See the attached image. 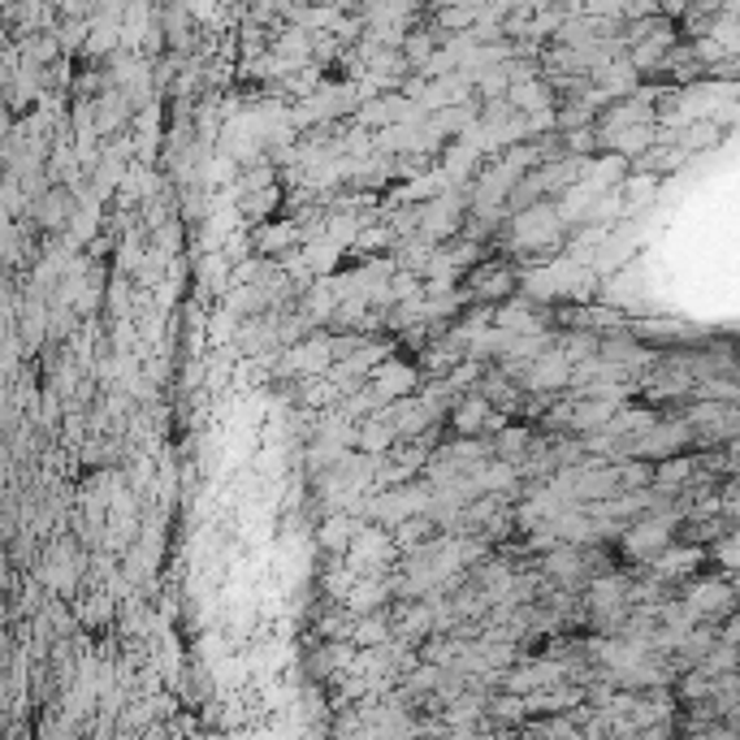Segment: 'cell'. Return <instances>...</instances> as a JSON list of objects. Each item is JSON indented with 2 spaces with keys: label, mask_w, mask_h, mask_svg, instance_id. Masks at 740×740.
Instances as JSON below:
<instances>
[{
  "label": "cell",
  "mask_w": 740,
  "mask_h": 740,
  "mask_svg": "<svg viewBox=\"0 0 740 740\" xmlns=\"http://www.w3.org/2000/svg\"><path fill=\"white\" fill-rule=\"evenodd\" d=\"M701 563H706V545L676 538V542L667 545L654 563H645V572H649V576H658V581H667V585H676V590H685L692 576H697V567H701Z\"/></svg>",
  "instance_id": "2"
},
{
  "label": "cell",
  "mask_w": 740,
  "mask_h": 740,
  "mask_svg": "<svg viewBox=\"0 0 740 740\" xmlns=\"http://www.w3.org/2000/svg\"><path fill=\"white\" fill-rule=\"evenodd\" d=\"M299 243H303L299 221H256V230H251L256 256H286V251H295Z\"/></svg>",
  "instance_id": "5"
},
{
  "label": "cell",
  "mask_w": 740,
  "mask_h": 740,
  "mask_svg": "<svg viewBox=\"0 0 740 740\" xmlns=\"http://www.w3.org/2000/svg\"><path fill=\"white\" fill-rule=\"evenodd\" d=\"M395 642V619L390 611H377V615H359L355 628H351V645L355 649H373V645Z\"/></svg>",
  "instance_id": "7"
},
{
  "label": "cell",
  "mask_w": 740,
  "mask_h": 740,
  "mask_svg": "<svg viewBox=\"0 0 740 740\" xmlns=\"http://www.w3.org/2000/svg\"><path fill=\"white\" fill-rule=\"evenodd\" d=\"M515 291H520V278H515L507 264L490 260V264H477V269H472V295L477 299L502 303V299H511Z\"/></svg>",
  "instance_id": "6"
},
{
  "label": "cell",
  "mask_w": 740,
  "mask_h": 740,
  "mask_svg": "<svg viewBox=\"0 0 740 740\" xmlns=\"http://www.w3.org/2000/svg\"><path fill=\"white\" fill-rule=\"evenodd\" d=\"M368 520H359L355 511H325L321 515V524H316V545L325 550V554H334V559H343L351 542L359 538V529H364Z\"/></svg>",
  "instance_id": "3"
},
{
  "label": "cell",
  "mask_w": 740,
  "mask_h": 740,
  "mask_svg": "<svg viewBox=\"0 0 740 740\" xmlns=\"http://www.w3.org/2000/svg\"><path fill=\"white\" fill-rule=\"evenodd\" d=\"M671 139H676L685 152H697V148H710V144L719 139V131H715L710 122H697V126H685V131H680V135H671Z\"/></svg>",
  "instance_id": "8"
},
{
  "label": "cell",
  "mask_w": 740,
  "mask_h": 740,
  "mask_svg": "<svg viewBox=\"0 0 740 740\" xmlns=\"http://www.w3.org/2000/svg\"><path fill=\"white\" fill-rule=\"evenodd\" d=\"M563 230V208L554 199H538L511 217V243L524 251H550Z\"/></svg>",
  "instance_id": "1"
},
{
  "label": "cell",
  "mask_w": 740,
  "mask_h": 740,
  "mask_svg": "<svg viewBox=\"0 0 740 740\" xmlns=\"http://www.w3.org/2000/svg\"><path fill=\"white\" fill-rule=\"evenodd\" d=\"M373 386L382 390V398L386 403H395V398L403 395H416L420 386H425V377H420V368L416 364H407V359H382L377 368H373Z\"/></svg>",
  "instance_id": "4"
}]
</instances>
